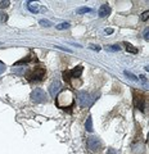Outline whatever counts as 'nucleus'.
<instances>
[{"label":"nucleus","mask_w":149,"mask_h":154,"mask_svg":"<svg viewBox=\"0 0 149 154\" xmlns=\"http://www.w3.org/2000/svg\"><path fill=\"white\" fill-rule=\"evenodd\" d=\"M138 79H139V80H140V81H141V82H143L144 85H145V86L148 85V81H147V79H145V77H144V76H140V77H138Z\"/></svg>","instance_id":"22"},{"label":"nucleus","mask_w":149,"mask_h":154,"mask_svg":"<svg viewBox=\"0 0 149 154\" xmlns=\"http://www.w3.org/2000/svg\"><path fill=\"white\" fill-rule=\"evenodd\" d=\"M82 71H84L82 66H77L72 71H64L63 72V79L66 81H70L71 79H79V77L81 76V73H82Z\"/></svg>","instance_id":"6"},{"label":"nucleus","mask_w":149,"mask_h":154,"mask_svg":"<svg viewBox=\"0 0 149 154\" xmlns=\"http://www.w3.org/2000/svg\"><path fill=\"white\" fill-rule=\"evenodd\" d=\"M90 48H91L93 50H97V51H99V50H100V46H98V45H97V46H95V45H91Z\"/></svg>","instance_id":"24"},{"label":"nucleus","mask_w":149,"mask_h":154,"mask_svg":"<svg viewBox=\"0 0 149 154\" xmlns=\"http://www.w3.org/2000/svg\"><path fill=\"white\" fill-rule=\"evenodd\" d=\"M57 30H67V28H70V23L68 22H63V23H59V25L55 26Z\"/></svg>","instance_id":"13"},{"label":"nucleus","mask_w":149,"mask_h":154,"mask_svg":"<svg viewBox=\"0 0 149 154\" xmlns=\"http://www.w3.org/2000/svg\"><path fill=\"white\" fill-rule=\"evenodd\" d=\"M144 38H145V40L149 38V31H145V33H144Z\"/></svg>","instance_id":"27"},{"label":"nucleus","mask_w":149,"mask_h":154,"mask_svg":"<svg viewBox=\"0 0 149 154\" xmlns=\"http://www.w3.org/2000/svg\"><path fill=\"white\" fill-rule=\"evenodd\" d=\"M4 71H5V64H4V63H2V62H0V73H3Z\"/></svg>","instance_id":"23"},{"label":"nucleus","mask_w":149,"mask_h":154,"mask_svg":"<svg viewBox=\"0 0 149 154\" xmlns=\"http://www.w3.org/2000/svg\"><path fill=\"white\" fill-rule=\"evenodd\" d=\"M8 21V14H5L4 12H0V22H7Z\"/></svg>","instance_id":"19"},{"label":"nucleus","mask_w":149,"mask_h":154,"mask_svg":"<svg viewBox=\"0 0 149 154\" xmlns=\"http://www.w3.org/2000/svg\"><path fill=\"white\" fill-rule=\"evenodd\" d=\"M112 32H113L112 28H105V33H108V35H110Z\"/></svg>","instance_id":"26"},{"label":"nucleus","mask_w":149,"mask_h":154,"mask_svg":"<svg viewBox=\"0 0 149 154\" xmlns=\"http://www.w3.org/2000/svg\"><path fill=\"white\" fill-rule=\"evenodd\" d=\"M31 60H32V58L27 57V58H23V59L16 62V63H14V66H20V64H23V63H28V62H31Z\"/></svg>","instance_id":"14"},{"label":"nucleus","mask_w":149,"mask_h":154,"mask_svg":"<svg viewBox=\"0 0 149 154\" xmlns=\"http://www.w3.org/2000/svg\"><path fill=\"white\" fill-rule=\"evenodd\" d=\"M85 127H86V130H88L89 132H91V131H93V119H91V117H90V116L88 117V119H86Z\"/></svg>","instance_id":"11"},{"label":"nucleus","mask_w":149,"mask_h":154,"mask_svg":"<svg viewBox=\"0 0 149 154\" xmlns=\"http://www.w3.org/2000/svg\"><path fill=\"white\" fill-rule=\"evenodd\" d=\"M9 3L8 0H5V2H0V8H7V7H9Z\"/></svg>","instance_id":"21"},{"label":"nucleus","mask_w":149,"mask_h":154,"mask_svg":"<svg viewBox=\"0 0 149 154\" xmlns=\"http://www.w3.org/2000/svg\"><path fill=\"white\" fill-rule=\"evenodd\" d=\"M125 75H126V76L129 77V79H130V80H132V81H138V80H139L138 77L135 76V75H132V73H131V72H127V71H125Z\"/></svg>","instance_id":"18"},{"label":"nucleus","mask_w":149,"mask_h":154,"mask_svg":"<svg viewBox=\"0 0 149 154\" xmlns=\"http://www.w3.org/2000/svg\"><path fill=\"white\" fill-rule=\"evenodd\" d=\"M125 46H126V50H127L129 53H132V54H136V53H138L136 48H134L131 44H129V42H125Z\"/></svg>","instance_id":"12"},{"label":"nucleus","mask_w":149,"mask_h":154,"mask_svg":"<svg viewBox=\"0 0 149 154\" xmlns=\"http://www.w3.org/2000/svg\"><path fill=\"white\" fill-rule=\"evenodd\" d=\"M148 17H149V12H144V13L141 14L140 19H141V21H147V19H148Z\"/></svg>","instance_id":"20"},{"label":"nucleus","mask_w":149,"mask_h":154,"mask_svg":"<svg viewBox=\"0 0 149 154\" xmlns=\"http://www.w3.org/2000/svg\"><path fill=\"white\" fill-rule=\"evenodd\" d=\"M31 99H32V102H35V103H37V104L45 103V102H46V94H45V91L42 90V89L36 88V89L31 93Z\"/></svg>","instance_id":"5"},{"label":"nucleus","mask_w":149,"mask_h":154,"mask_svg":"<svg viewBox=\"0 0 149 154\" xmlns=\"http://www.w3.org/2000/svg\"><path fill=\"white\" fill-rule=\"evenodd\" d=\"M89 12H91V9L90 8H86V7L79 8L77 11H76V13H77V14H84V13H89Z\"/></svg>","instance_id":"15"},{"label":"nucleus","mask_w":149,"mask_h":154,"mask_svg":"<svg viewBox=\"0 0 149 154\" xmlns=\"http://www.w3.org/2000/svg\"><path fill=\"white\" fill-rule=\"evenodd\" d=\"M86 144H88V148L93 152H97L102 148V141H100V139L98 136H90L88 139V141H86Z\"/></svg>","instance_id":"7"},{"label":"nucleus","mask_w":149,"mask_h":154,"mask_svg":"<svg viewBox=\"0 0 149 154\" xmlns=\"http://www.w3.org/2000/svg\"><path fill=\"white\" fill-rule=\"evenodd\" d=\"M132 95H134V105H135V108L139 109L140 112H144V109H145V96H144V94L139 93V91H134Z\"/></svg>","instance_id":"4"},{"label":"nucleus","mask_w":149,"mask_h":154,"mask_svg":"<svg viewBox=\"0 0 149 154\" xmlns=\"http://www.w3.org/2000/svg\"><path fill=\"white\" fill-rule=\"evenodd\" d=\"M95 98H91V95L86 91H79L77 93V103L81 108H89L93 105Z\"/></svg>","instance_id":"2"},{"label":"nucleus","mask_w":149,"mask_h":154,"mask_svg":"<svg viewBox=\"0 0 149 154\" xmlns=\"http://www.w3.org/2000/svg\"><path fill=\"white\" fill-rule=\"evenodd\" d=\"M27 9H28V11H30L31 13H39L40 5H39V4H36V3L28 2V3H27Z\"/></svg>","instance_id":"10"},{"label":"nucleus","mask_w":149,"mask_h":154,"mask_svg":"<svg viewBox=\"0 0 149 154\" xmlns=\"http://www.w3.org/2000/svg\"><path fill=\"white\" fill-rule=\"evenodd\" d=\"M121 48H120V45H108L107 46V50L109 51H118Z\"/></svg>","instance_id":"16"},{"label":"nucleus","mask_w":149,"mask_h":154,"mask_svg":"<svg viewBox=\"0 0 149 154\" xmlns=\"http://www.w3.org/2000/svg\"><path fill=\"white\" fill-rule=\"evenodd\" d=\"M73 102H75L73 95H72L70 90H66L57 96V104H58V107H61V108H68L73 104Z\"/></svg>","instance_id":"1"},{"label":"nucleus","mask_w":149,"mask_h":154,"mask_svg":"<svg viewBox=\"0 0 149 154\" xmlns=\"http://www.w3.org/2000/svg\"><path fill=\"white\" fill-rule=\"evenodd\" d=\"M62 89V84L59 82V81H53L51 82V85H50V88H49V93H50V95L53 96V98H55L57 96V94L59 93V90Z\"/></svg>","instance_id":"8"},{"label":"nucleus","mask_w":149,"mask_h":154,"mask_svg":"<svg viewBox=\"0 0 149 154\" xmlns=\"http://www.w3.org/2000/svg\"><path fill=\"white\" fill-rule=\"evenodd\" d=\"M45 75H46V72L42 67H35V68L27 75V79L30 81H32V82H39V81H41L44 79Z\"/></svg>","instance_id":"3"},{"label":"nucleus","mask_w":149,"mask_h":154,"mask_svg":"<svg viewBox=\"0 0 149 154\" xmlns=\"http://www.w3.org/2000/svg\"><path fill=\"white\" fill-rule=\"evenodd\" d=\"M107 154H117V152L114 150V149H108V152H107Z\"/></svg>","instance_id":"25"},{"label":"nucleus","mask_w":149,"mask_h":154,"mask_svg":"<svg viewBox=\"0 0 149 154\" xmlns=\"http://www.w3.org/2000/svg\"><path fill=\"white\" fill-rule=\"evenodd\" d=\"M110 14V7L108 5V4H103L102 7L99 8V12H98V16L100 18H104Z\"/></svg>","instance_id":"9"},{"label":"nucleus","mask_w":149,"mask_h":154,"mask_svg":"<svg viewBox=\"0 0 149 154\" xmlns=\"http://www.w3.org/2000/svg\"><path fill=\"white\" fill-rule=\"evenodd\" d=\"M39 23H40L41 26H44V27H50V26H51V22L48 21V19H40Z\"/></svg>","instance_id":"17"}]
</instances>
